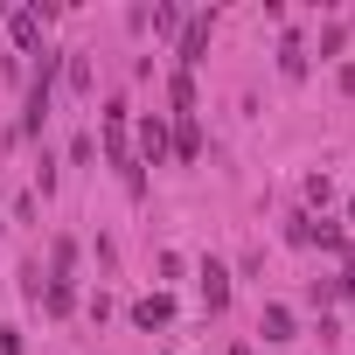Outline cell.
<instances>
[{"label": "cell", "instance_id": "obj_12", "mask_svg": "<svg viewBox=\"0 0 355 355\" xmlns=\"http://www.w3.org/2000/svg\"><path fill=\"white\" fill-rule=\"evenodd\" d=\"M334 293H355V258H348V272H341V286Z\"/></svg>", "mask_w": 355, "mask_h": 355}, {"label": "cell", "instance_id": "obj_14", "mask_svg": "<svg viewBox=\"0 0 355 355\" xmlns=\"http://www.w3.org/2000/svg\"><path fill=\"white\" fill-rule=\"evenodd\" d=\"M0 21H8V8H0Z\"/></svg>", "mask_w": 355, "mask_h": 355}, {"label": "cell", "instance_id": "obj_3", "mask_svg": "<svg viewBox=\"0 0 355 355\" xmlns=\"http://www.w3.org/2000/svg\"><path fill=\"white\" fill-rule=\"evenodd\" d=\"M167 153H174V139H167V125H160V119H139V160H146V167H160Z\"/></svg>", "mask_w": 355, "mask_h": 355}, {"label": "cell", "instance_id": "obj_2", "mask_svg": "<svg viewBox=\"0 0 355 355\" xmlns=\"http://www.w3.org/2000/svg\"><path fill=\"white\" fill-rule=\"evenodd\" d=\"M209 28H216L209 15H189V21H182V70H196V63H202V49H209Z\"/></svg>", "mask_w": 355, "mask_h": 355}, {"label": "cell", "instance_id": "obj_5", "mask_svg": "<svg viewBox=\"0 0 355 355\" xmlns=\"http://www.w3.org/2000/svg\"><path fill=\"white\" fill-rule=\"evenodd\" d=\"M167 139H174V160H196V153H202V132H196V112H174V132H167Z\"/></svg>", "mask_w": 355, "mask_h": 355}, {"label": "cell", "instance_id": "obj_13", "mask_svg": "<svg viewBox=\"0 0 355 355\" xmlns=\"http://www.w3.org/2000/svg\"><path fill=\"white\" fill-rule=\"evenodd\" d=\"M230 355H258V348H244V341H237V348H230Z\"/></svg>", "mask_w": 355, "mask_h": 355}, {"label": "cell", "instance_id": "obj_8", "mask_svg": "<svg viewBox=\"0 0 355 355\" xmlns=\"http://www.w3.org/2000/svg\"><path fill=\"white\" fill-rule=\"evenodd\" d=\"M258 334H265V341H293V313H286V306H265V313H258Z\"/></svg>", "mask_w": 355, "mask_h": 355}, {"label": "cell", "instance_id": "obj_7", "mask_svg": "<svg viewBox=\"0 0 355 355\" xmlns=\"http://www.w3.org/2000/svg\"><path fill=\"white\" fill-rule=\"evenodd\" d=\"M42 21H49L42 8H21V15H15V42H21V49H42Z\"/></svg>", "mask_w": 355, "mask_h": 355}, {"label": "cell", "instance_id": "obj_1", "mask_svg": "<svg viewBox=\"0 0 355 355\" xmlns=\"http://www.w3.org/2000/svg\"><path fill=\"white\" fill-rule=\"evenodd\" d=\"M105 153H112V167L125 174V189H132V196H146V174H139V160H132V146H125V105H112V112H105Z\"/></svg>", "mask_w": 355, "mask_h": 355}, {"label": "cell", "instance_id": "obj_9", "mask_svg": "<svg viewBox=\"0 0 355 355\" xmlns=\"http://www.w3.org/2000/svg\"><path fill=\"white\" fill-rule=\"evenodd\" d=\"M279 70H286V77H306V42H300V35L279 42Z\"/></svg>", "mask_w": 355, "mask_h": 355}, {"label": "cell", "instance_id": "obj_11", "mask_svg": "<svg viewBox=\"0 0 355 355\" xmlns=\"http://www.w3.org/2000/svg\"><path fill=\"white\" fill-rule=\"evenodd\" d=\"M0 355H21V327H0Z\"/></svg>", "mask_w": 355, "mask_h": 355}, {"label": "cell", "instance_id": "obj_6", "mask_svg": "<svg viewBox=\"0 0 355 355\" xmlns=\"http://www.w3.org/2000/svg\"><path fill=\"white\" fill-rule=\"evenodd\" d=\"M132 320H139V327H167V320H174V300H167V293H146V300H132Z\"/></svg>", "mask_w": 355, "mask_h": 355}, {"label": "cell", "instance_id": "obj_4", "mask_svg": "<svg viewBox=\"0 0 355 355\" xmlns=\"http://www.w3.org/2000/svg\"><path fill=\"white\" fill-rule=\"evenodd\" d=\"M202 306H209V313H223V306H230V272H223L216 258L202 265Z\"/></svg>", "mask_w": 355, "mask_h": 355}, {"label": "cell", "instance_id": "obj_10", "mask_svg": "<svg viewBox=\"0 0 355 355\" xmlns=\"http://www.w3.org/2000/svg\"><path fill=\"white\" fill-rule=\"evenodd\" d=\"M63 70H70V91H91V63L84 56H63Z\"/></svg>", "mask_w": 355, "mask_h": 355}]
</instances>
